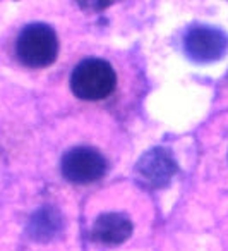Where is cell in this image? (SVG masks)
Segmentation results:
<instances>
[{"label": "cell", "mask_w": 228, "mask_h": 251, "mask_svg": "<svg viewBox=\"0 0 228 251\" xmlns=\"http://www.w3.org/2000/svg\"><path fill=\"white\" fill-rule=\"evenodd\" d=\"M115 71L107 60L90 57L74 67L70 90L81 100H103L115 90Z\"/></svg>", "instance_id": "cell-1"}, {"label": "cell", "mask_w": 228, "mask_h": 251, "mask_svg": "<svg viewBox=\"0 0 228 251\" xmlns=\"http://www.w3.org/2000/svg\"><path fill=\"white\" fill-rule=\"evenodd\" d=\"M132 230L134 226L127 215L120 212H107L96 217L91 236L96 243L105 246H118L132 236Z\"/></svg>", "instance_id": "cell-6"}, {"label": "cell", "mask_w": 228, "mask_h": 251, "mask_svg": "<svg viewBox=\"0 0 228 251\" xmlns=\"http://www.w3.org/2000/svg\"><path fill=\"white\" fill-rule=\"evenodd\" d=\"M62 227H64V220L59 210L55 206L45 205L31 215V219L28 222V234L35 241L46 243V241L59 236Z\"/></svg>", "instance_id": "cell-7"}, {"label": "cell", "mask_w": 228, "mask_h": 251, "mask_svg": "<svg viewBox=\"0 0 228 251\" xmlns=\"http://www.w3.org/2000/svg\"><path fill=\"white\" fill-rule=\"evenodd\" d=\"M60 171L69 182L88 184L103 177L107 172V160L94 148L76 147L62 157Z\"/></svg>", "instance_id": "cell-3"}, {"label": "cell", "mask_w": 228, "mask_h": 251, "mask_svg": "<svg viewBox=\"0 0 228 251\" xmlns=\"http://www.w3.org/2000/svg\"><path fill=\"white\" fill-rule=\"evenodd\" d=\"M59 40L45 23L28 25L16 40V55L28 67H46L57 59Z\"/></svg>", "instance_id": "cell-2"}, {"label": "cell", "mask_w": 228, "mask_h": 251, "mask_svg": "<svg viewBox=\"0 0 228 251\" xmlns=\"http://www.w3.org/2000/svg\"><path fill=\"white\" fill-rule=\"evenodd\" d=\"M177 171L172 153L161 147L146 151L136 164V174L149 188H163L172 181Z\"/></svg>", "instance_id": "cell-5"}, {"label": "cell", "mask_w": 228, "mask_h": 251, "mask_svg": "<svg viewBox=\"0 0 228 251\" xmlns=\"http://www.w3.org/2000/svg\"><path fill=\"white\" fill-rule=\"evenodd\" d=\"M183 49L194 62H214L227 53L228 35L223 29L213 26H196L183 36Z\"/></svg>", "instance_id": "cell-4"}]
</instances>
